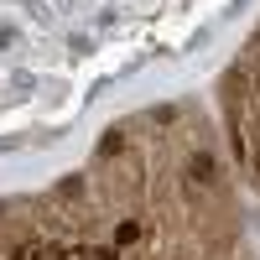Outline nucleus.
I'll use <instances>...</instances> for the list:
<instances>
[{
  "mask_svg": "<svg viewBox=\"0 0 260 260\" xmlns=\"http://www.w3.org/2000/svg\"><path fill=\"white\" fill-rule=\"evenodd\" d=\"M182 110H177V104H156V110H151L146 120H156V125H172V120H177Z\"/></svg>",
  "mask_w": 260,
  "mask_h": 260,
  "instance_id": "4",
  "label": "nucleus"
},
{
  "mask_svg": "<svg viewBox=\"0 0 260 260\" xmlns=\"http://www.w3.org/2000/svg\"><path fill=\"white\" fill-rule=\"evenodd\" d=\"M125 151V130H110V136L99 141V156H120Z\"/></svg>",
  "mask_w": 260,
  "mask_h": 260,
  "instance_id": "2",
  "label": "nucleus"
},
{
  "mask_svg": "<svg viewBox=\"0 0 260 260\" xmlns=\"http://www.w3.org/2000/svg\"><path fill=\"white\" fill-rule=\"evenodd\" d=\"M255 42H260V31H255Z\"/></svg>",
  "mask_w": 260,
  "mask_h": 260,
  "instance_id": "7",
  "label": "nucleus"
},
{
  "mask_svg": "<svg viewBox=\"0 0 260 260\" xmlns=\"http://www.w3.org/2000/svg\"><path fill=\"white\" fill-rule=\"evenodd\" d=\"M136 240H141V224H136V219H125V224L115 229V245H136Z\"/></svg>",
  "mask_w": 260,
  "mask_h": 260,
  "instance_id": "3",
  "label": "nucleus"
},
{
  "mask_svg": "<svg viewBox=\"0 0 260 260\" xmlns=\"http://www.w3.org/2000/svg\"><path fill=\"white\" fill-rule=\"evenodd\" d=\"M187 172H192V182H203V187H208V182H219V161H213L208 151H198V156L187 161Z\"/></svg>",
  "mask_w": 260,
  "mask_h": 260,
  "instance_id": "1",
  "label": "nucleus"
},
{
  "mask_svg": "<svg viewBox=\"0 0 260 260\" xmlns=\"http://www.w3.org/2000/svg\"><path fill=\"white\" fill-rule=\"evenodd\" d=\"M16 260H42V250H37V245H21V250H16Z\"/></svg>",
  "mask_w": 260,
  "mask_h": 260,
  "instance_id": "6",
  "label": "nucleus"
},
{
  "mask_svg": "<svg viewBox=\"0 0 260 260\" xmlns=\"http://www.w3.org/2000/svg\"><path fill=\"white\" fill-rule=\"evenodd\" d=\"M16 42H21V31H16V26H0V47H16Z\"/></svg>",
  "mask_w": 260,
  "mask_h": 260,
  "instance_id": "5",
  "label": "nucleus"
}]
</instances>
